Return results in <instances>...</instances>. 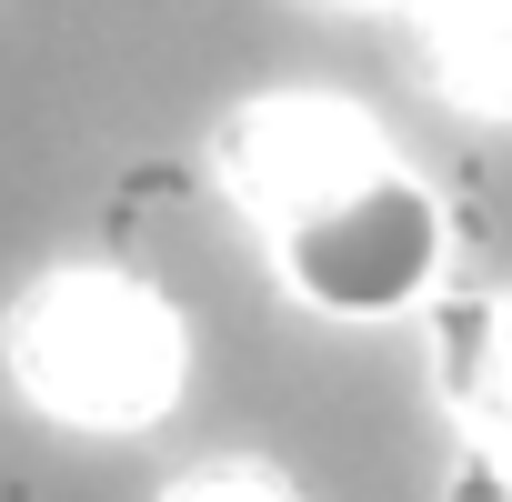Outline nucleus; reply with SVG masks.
I'll list each match as a JSON object with an SVG mask.
<instances>
[{
	"instance_id": "obj_4",
	"label": "nucleus",
	"mask_w": 512,
	"mask_h": 502,
	"mask_svg": "<svg viewBox=\"0 0 512 502\" xmlns=\"http://www.w3.org/2000/svg\"><path fill=\"white\" fill-rule=\"evenodd\" d=\"M462 41H472L482 61H512V0H482V11L462 21Z\"/></svg>"
},
{
	"instance_id": "obj_2",
	"label": "nucleus",
	"mask_w": 512,
	"mask_h": 502,
	"mask_svg": "<svg viewBox=\"0 0 512 502\" xmlns=\"http://www.w3.org/2000/svg\"><path fill=\"white\" fill-rule=\"evenodd\" d=\"M11 352H21V382L71 412V422H141L171 402L181 382V332L171 312L121 282V272H61L21 302L11 322Z\"/></svg>"
},
{
	"instance_id": "obj_3",
	"label": "nucleus",
	"mask_w": 512,
	"mask_h": 502,
	"mask_svg": "<svg viewBox=\"0 0 512 502\" xmlns=\"http://www.w3.org/2000/svg\"><path fill=\"white\" fill-rule=\"evenodd\" d=\"M171 502H292L272 472H201V482H181Z\"/></svg>"
},
{
	"instance_id": "obj_1",
	"label": "nucleus",
	"mask_w": 512,
	"mask_h": 502,
	"mask_svg": "<svg viewBox=\"0 0 512 502\" xmlns=\"http://www.w3.org/2000/svg\"><path fill=\"white\" fill-rule=\"evenodd\" d=\"M231 181L251 221L272 231L282 272L322 312H402L442 272V211L432 191L362 131L342 101H262L231 131Z\"/></svg>"
}]
</instances>
